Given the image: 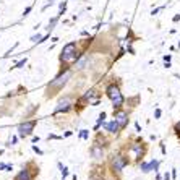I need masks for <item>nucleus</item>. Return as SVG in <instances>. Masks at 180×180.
Returning <instances> with one entry per match:
<instances>
[{
  "label": "nucleus",
  "instance_id": "nucleus-9",
  "mask_svg": "<svg viewBox=\"0 0 180 180\" xmlns=\"http://www.w3.org/2000/svg\"><path fill=\"white\" fill-rule=\"evenodd\" d=\"M89 154H91L93 159L101 161V159H104V156H106V151H104V146L99 143V141L94 140V143H93L91 148H89Z\"/></svg>",
  "mask_w": 180,
  "mask_h": 180
},
{
  "label": "nucleus",
  "instance_id": "nucleus-11",
  "mask_svg": "<svg viewBox=\"0 0 180 180\" xmlns=\"http://www.w3.org/2000/svg\"><path fill=\"white\" fill-rule=\"evenodd\" d=\"M89 180H106V177H104V169L102 167H94L89 172Z\"/></svg>",
  "mask_w": 180,
  "mask_h": 180
},
{
  "label": "nucleus",
  "instance_id": "nucleus-10",
  "mask_svg": "<svg viewBox=\"0 0 180 180\" xmlns=\"http://www.w3.org/2000/svg\"><path fill=\"white\" fill-rule=\"evenodd\" d=\"M102 127L106 128V131H109L110 135H117L119 131L122 130V128H120V125L117 124L115 120H110V122H107V124H102Z\"/></svg>",
  "mask_w": 180,
  "mask_h": 180
},
{
  "label": "nucleus",
  "instance_id": "nucleus-4",
  "mask_svg": "<svg viewBox=\"0 0 180 180\" xmlns=\"http://www.w3.org/2000/svg\"><path fill=\"white\" fill-rule=\"evenodd\" d=\"M80 52H78V44L77 42H68L67 45L63 47L62 55H60V62L62 63H73L80 59Z\"/></svg>",
  "mask_w": 180,
  "mask_h": 180
},
{
  "label": "nucleus",
  "instance_id": "nucleus-14",
  "mask_svg": "<svg viewBox=\"0 0 180 180\" xmlns=\"http://www.w3.org/2000/svg\"><path fill=\"white\" fill-rule=\"evenodd\" d=\"M159 161L157 159H153V161H149V172L151 170H154V172H157V169H159Z\"/></svg>",
  "mask_w": 180,
  "mask_h": 180
},
{
  "label": "nucleus",
  "instance_id": "nucleus-15",
  "mask_svg": "<svg viewBox=\"0 0 180 180\" xmlns=\"http://www.w3.org/2000/svg\"><path fill=\"white\" fill-rule=\"evenodd\" d=\"M140 169L143 170L145 174H148V172H149V162H145V161H141V162H140Z\"/></svg>",
  "mask_w": 180,
  "mask_h": 180
},
{
  "label": "nucleus",
  "instance_id": "nucleus-6",
  "mask_svg": "<svg viewBox=\"0 0 180 180\" xmlns=\"http://www.w3.org/2000/svg\"><path fill=\"white\" fill-rule=\"evenodd\" d=\"M114 120H115L117 124L120 125L122 130H125V128L128 127L130 115H128V112L124 110V109H115V110H114Z\"/></svg>",
  "mask_w": 180,
  "mask_h": 180
},
{
  "label": "nucleus",
  "instance_id": "nucleus-33",
  "mask_svg": "<svg viewBox=\"0 0 180 180\" xmlns=\"http://www.w3.org/2000/svg\"><path fill=\"white\" fill-rule=\"evenodd\" d=\"M65 138H68V136H71V131H65V135H63Z\"/></svg>",
  "mask_w": 180,
  "mask_h": 180
},
{
  "label": "nucleus",
  "instance_id": "nucleus-20",
  "mask_svg": "<svg viewBox=\"0 0 180 180\" xmlns=\"http://www.w3.org/2000/svg\"><path fill=\"white\" fill-rule=\"evenodd\" d=\"M16 141H18V136H12V140H10V141H8V143H7V148L13 146V145L16 143Z\"/></svg>",
  "mask_w": 180,
  "mask_h": 180
},
{
  "label": "nucleus",
  "instance_id": "nucleus-8",
  "mask_svg": "<svg viewBox=\"0 0 180 180\" xmlns=\"http://www.w3.org/2000/svg\"><path fill=\"white\" fill-rule=\"evenodd\" d=\"M71 96H65L63 99H60L59 101V104H57V107L54 109V115H57V114H60V112H63V114H67V112H70L71 110Z\"/></svg>",
  "mask_w": 180,
  "mask_h": 180
},
{
  "label": "nucleus",
  "instance_id": "nucleus-3",
  "mask_svg": "<svg viewBox=\"0 0 180 180\" xmlns=\"http://www.w3.org/2000/svg\"><path fill=\"white\" fill-rule=\"evenodd\" d=\"M106 96L110 99L114 110H115V109H122V107H124L125 98H124V94H122V91H120V86H119V84H115V83H110V84H107V88H106Z\"/></svg>",
  "mask_w": 180,
  "mask_h": 180
},
{
  "label": "nucleus",
  "instance_id": "nucleus-26",
  "mask_svg": "<svg viewBox=\"0 0 180 180\" xmlns=\"http://www.w3.org/2000/svg\"><path fill=\"white\" fill-rule=\"evenodd\" d=\"M170 175H172V178L175 180V178H177V169H172V172H170Z\"/></svg>",
  "mask_w": 180,
  "mask_h": 180
},
{
  "label": "nucleus",
  "instance_id": "nucleus-30",
  "mask_svg": "<svg viewBox=\"0 0 180 180\" xmlns=\"http://www.w3.org/2000/svg\"><path fill=\"white\" fill-rule=\"evenodd\" d=\"M178 20H180V13H178V15H175V16L172 18V21H174V23H177Z\"/></svg>",
  "mask_w": 180,
  "mask_h": 180
},
{
  "label": "nucleus",
  "instance_id": "nucleus-19",
  "mask_svg": "<svg viewBox=\"0 0 180 180\" xmlns=\"http://www.w3.org/2000/svg\"><path fill=\"white\" fill-rule=\"evenodd\" d=\"M88 135H89V130H81L80 131V138H83V140H86Z\"/></svg>",
  "mask_w": 180,
  "mask_h": 180
},
{
  "label": "nucleus",
  "instance_id": "nucleus-5",
  "mask_svg": "<svg viewBox=\"0 0 180 180\" xmlns=\"http://www.w3.org/2000/svg\"><path fill=\"white\" fill-rule=\"evenodd\" d=\"M146 151H148L146 145H145L141 140H138L136 143H131V145L127 148V154H128V157H133V159L136 161V162L140 164L141 161L145 159V156H146Z\"/></svg>",
  "mask_w": 180,
  "mask_h": 180
},
{
  "label": "nucleus",
  "instance_id": "nucleus-1",
  "mask_svg": "<svg viewBox=\"0 0 180 180\" xmlns=\"http://www.w3.org/2000/svg\"><path fill=\"white\" fill-rule=\"evenodd\" d=\"M71 78V71L68 70V68H63L57 77L47 84V88H45V98L47 99H50V98H54L57 93H60L62 89H63V86L68 83V80Z\"/></svg>",
  "mask_w": 180,
  "mask_h": 180
},
{
  "label": "nucleus",
  "instance_id": "nucleus-2",
  "mask_svg": "<svg viewBox=\"0 0 180 180\" xmlns=\"http://www.w3.org/2000/svg\"><path fill=\"white\" fill-rule=\"evenodd\" d=\"M130 164H131V161L128 159V154L122 153V151L112 154L110 159H109V167H110V172L114 175H120L122 170H124L127 166H130Z\"/></svg>",
  "mask_w": 180,
  "mask_h": 180
},
{
  "label": "nucleus",
  "instance_id": "nucleus-23",
  "mask_svg": "<svg viewBox=\"0 0 180 180\" xmlns=\"http://www.w3.org/2000/svg\"><path fill=\"white\" fill-rule=\"evenodd\" d=\"M161 115H162V110L156 109V110H154V119H161Z\"/></svg>",
  "mask_w": 180,
  "mask_h": 180
},
{
  "label": "nucleus",
  "instance_id": "nucleus-27",
  "mask_svg": "<svg viewBox=\"0 0 180 180\" xmlns=\"http://www.w3.org/2000/svg\"><path fill=\"white\" fill-rule=\"evenodd\" d=\"M33 151H34V153H37V154H42V151L37 148V146H33Z\"/></svg>",
  "mask_w": 180,
  "mask_h": 180
},
{
  "label": "nucleus",
  "instance_id": "nucleus-13",
  "mask_svg": "<svg viewBox=\"0 0 180 180\" xmlns=\"http://www.w3.org/2000/svg\"><path fill=\"white\" fill-rule=\"evenodd\" d=\"M104 120H106V112H101L99 117H98V122H96V127H94V130H99L101 125L104 124Z\"/></svg>",
  "mask_w": 180,
  "mask_h": 180
},
{
  "label": "nucleus",
  "instance_id": "nucleus-32",
  "mask_svg": "<svg viewBox=\"0 0 180 180\" xmlns=\"http://www.w3.org/2000/svg\"><path fill=\"white\" fill-rule=\"evenodd\" d=\"M135 128H136V131H141V127H140V124H138V122L135 124Z\"/></svg>",
  "mask_w": 180,
  "mask_h": 180
},
{
  "label": "nucleus",
  "instance_id": "nucleus-7",
  "mask_svg": "<svg viewBox=\"0 0 180 180\" xmlns=\"http://www.w3.org/2000/svg\"><path fill=\"white\" fill-rule=\"evenodd\" d=\"M36 125H37V120H28V122L20 124V127H18V136H20V138L29 136L33 133V130H34Z\"/></svg>",
  "mask_w": 180,
  "mask_h": 180
},
{
  "label": "nucleus",
  "instance_id": "nucleus-12",
  "mask_svg": "<svg viewBox=\"0 0 180 180\" xmlns=\"http://www.w3.org/2000/svg\"><path fill=\"white\" fill-rule=\"evenodd\" d=\"M15 180H33V174L29 172V169H23V170H20L18 172V175L15 177Z\"/></svg>",
  "mask_w": 180,
  "mask_h": 180
},
{
  "label": "nucleus",
  "instance_id": "nucleus-16",
  "mask_svg": "<svg viewBox=\"0 0 180 180\" xmlns=\"http://www.w3.org/2000/svg\"><path fill=\"white\" fill-rule=\"evenodd\" d=\"M86 62H88V57H83V59L77 63V68L78 70H81V68H84V65H86Z\"/></svg>",
  "mask_w": 180,
  "mask_h": 180
},
{
  "label": "nucleus",
  "instance_id": "nucleus-31",
  "mask_svg": "<svg viewBox=\"0 0 180 180\" xmlns=\"http://www.w3.org/2000/svg\"><path fill=\"white\" fill-rule=\"evenodd\" d=\"M161 151H162V154H166V148H164V143H161Z\"/></svg>",
  "mask_w": 180,
  "mask_h": 180
},
{
  "label": "nucleus",
  "instance_id": "nucleus-24",
  "mask_svg": "<svg viewBox=\"0 0 180 180\" xmlns=\"http://www.w3.org/2000/svg\"><path fill=\"white\" fill-rule=\"evenodd\" d=\"M161 10H164V7H159V8H156V10H153V12H151V15L154 16V15H157V13H159Z\"/></svg>",
  "mask_w": 180,
  "mask_h": 180
},
{
  "label": "nucleus",
  "instance_id": "nucleus-22",
  "mask_svg": "<svg viewBox=\"0 0 180 180\" xmlns=\"http://www.w3.org/2000/svg\"><path fill=\"white\" fill-rule=\"evenodd\" d=\"M26 60H28V59H26V57H24V59H23V60H20V62H18V63H16V67H15V68H21V67H23V65L26 63Z\"/></svg>",
  "mask_w": 180,
  "mask_h": 180
},
{
  "label": "nucleus",
  "instance_id": "nucleus-34",
  "mask_svg": "<svg viewBox=\"0 0 180 180\" xmlns=\"http://www.w3.org/2000/svg\"><path fill=\"white\" fill-rule=\"evenodd\" d=\"M156 180H162V177H161V175L157 174V175H156Z\"/></svg>",
  "mask_w": 180,
  "mask_h": 180
},
{
  "label": "nucleus",
  "instance_id": "nucleus-28",
  "mask_svg": "<svg viewBox=\"0 0 180 180\" xmlns=\"http://www.w3.org/2000/svg\"><path fill=\"white\" fill-rule=\"evenodd\" d=\"M164 180H172V175H170L169 172H166L164 174Z\"/></svg>",
  "mask_w": 180,
  "mask_h": 180
},
{
  "label": "nucleus",
  "instance_id": "nucleus-29",
  "mask_svg": "<svg viewBox=\"0 0 180 180\" xmlns=\"http://www.w3.org/2000/svg\"><path fill=\"white\" fill-rule=\"evenodd\" d=\"M172 60V55H164V62H170Z\"/></svg>",
  "mask_w": 180,
  "mask_h": 180
},
{
  "label": "nucleus",
  "instance_id": "nucleus-17",
  "mask_svg": "<svg viewBox=\"0 0 180 180\" xmlns=\"http://www.w3.org/2000/svg\"><path fill=\"white\" fill-rule=\"evenodd\" d=\"M59 169H60V172H62V177H63V178L68 175V169L65 167V166H62V162H59Z\"/></svg>",
  "mask_w": 180,
  "mask_h": 180
},
{
  "label": "nucleus",
  "instance_id": "nucleus-25",
  "mask_svg": "<svg viewBox=\"0 0 180 180\" xmlns=\"http://www.w3.org/2000/svg\"><path fill=\"white\" fill-rule=\"evenodd\" d=\"M31 10H33V7H28V8H26V10L23 12V18H24V16H28V13H29Z\"/></svg>",
  "mask_w": 180,
  "mask_h": 180
},
{
  "label": "nucleus",
  "instance_id": "nucleus-21",
  "mask_svg": "<svg viewBox=\"0 0 180 180\" xmlns=\"http://www.w3.org/2000/svg\"><path fill=\"white\" fill-rule=\"evenodd\" d=\"M41 39H42V36H41V34H36V36L31 37V41H33V42H37V44L41 42Z\"/></svg>",
  "mask_w": 180,
  "mask_h": 180
},
{
  "label": "nucleus",
  "instance_id": "nucleus-18",
  "mask_svg": "<svg viewBox=\"0 0 180 180\" xmlns=\"http://www.w3.org/2000/svg\"><path fill=\"white\" fill-rule=\"evenodd\" d=\"M174 133H175V136L180 140V122H177V124H174Z\"/></svg>",
  "mask_w": 180,
  "mask_h": 180
}]
</instances>
